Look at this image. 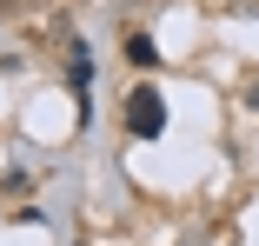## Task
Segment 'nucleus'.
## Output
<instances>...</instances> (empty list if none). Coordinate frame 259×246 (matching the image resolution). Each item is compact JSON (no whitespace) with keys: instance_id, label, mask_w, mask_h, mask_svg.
Segmentation results:
<instances>
[{"instance_id":"2","label":"nucleus","mask_w":259,"mask_h":246,"mask_svg":"<svg viewBox=\"0 0 259 246\" xmlns=\"http://www.w3.org/2000/svg\"><path fill=\"white\" fill-rule=\"evenodd\" d=\"M73 93H80V100H87V87H93V60H87V47H73Z\"/></svg>"},{"instance_id":"3","label":"nucleus","mask_w":259,"mask_h":246,"mask_svg":"<svg viewBox=\"0 0 259 246\" xmlns=\"http://www.w3.org/2000/svg\"><path fill=\"white\" fill-rule=\"evenodd\" d=\"M126 60H133V67H153V40H146V33L126 40Z\"/></svg>"},{"instance_id":"4","label":"nucleus","mask_w":259,"mask_h":246,"mask_svg":"<svg viewBox=\"0 0 259 246\" xmlns=\"http://www.w3.org/2000/svg\"><path fill=\"white\" fill-rule=\"evenodd\" d=\"M252 107H259V87H252Z\"/></svg>"},{"instance_id":"1","label":"nucleus","mask_w":259,"mask_h":246,"mask_svg":"<svg viewBox=\"0 0 259 246\" xmlns=\"http://www.w3.org/2000/svg\"><path fill=\"white\" fill-rule=\"evenodd\" d=\"M160 127H166L160 87H133V93H126V133H133V140H160Z\"/></svg>"}]
</instances>
